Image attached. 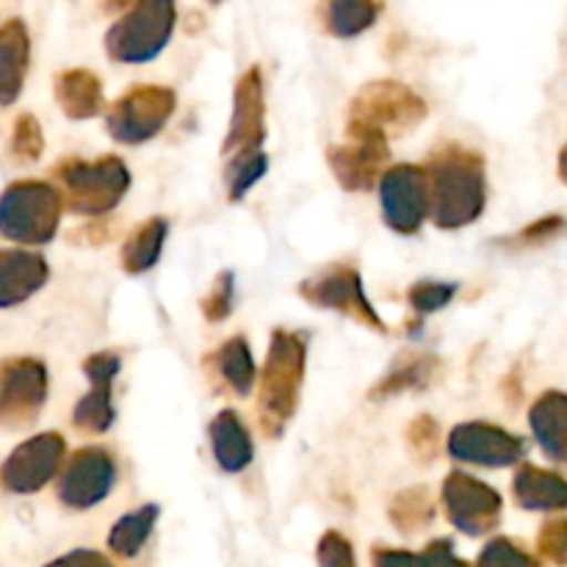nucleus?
<instances>
[{"mask_svg":"<svg viewBox=\"0 0 567 567\" xmlns=\"http://www.w3.org/2000/svg\"><path fill=\"white\" fill-rule=\"evenodd\" d=\"M432 221L441 230H463L474 225L487 205L485 158L476 150L443 144L426 161Z\"/></svg>","mask_w":567,"mask_h":567,"instance_id":"obj_1","label":"nucleus"},{"mask_svg":"<svg viewBox=\"0 0 567 567\" xmlns=\"http://www.w3.org/2000/svg\"><path fill=\"white\" fill-rule=\"evenodd\" d=\"M305 365H308V336L277 327L271 332L258 388V421L264 435L271 441H277L297 415Z\"/></svg>","mask_w":567,"mask_h":567,"instance_id":"obj_2","label":"nucleus"},{"mask_svg":"<svg viewBox=\"0 0 567 567\" xmlns=\"http://www.w3.org/2000/svg\"><path fill=\"white\" fill-rule=\"evenodd\" d=\"M426 120V100L399 81H371L349 103V136H402Z\"/></svg>","mask_w":567,"mask_h":567,"instance_id":"obj_3","label":"nucleus"},{"mask_svg":"<svg viewBox=\"0 0 567 567\" xmlns=\"http://www.w3.org/2000/svg\"><path fill=\"white\" fill-rule=\"evenodd\" d=\"M53 175L64 188L66 210L78 216L111 214L131 188V172L125 161L116 155H105L97 161H61Z\"/></svg>","mask_w":567,"mask_h":567,"instance_id":"obj_4","label":"nucleus"},{"mask_svg":"<svg viewBox=\"0 0 567 567\" xmlns=\"http://www.w3.org/2000/svg\"><path fill=\"white\" fill-rule=\"evenodd\" d=\"M175 20V0H138L105 31V53L120 64H147L169 44Z\"/></svg>","mask_w":567,"mask_h":567,"instance_id":"obj_5","label":"nucleus"},{"mask_svg":"<svg viewBox=\"0 0 567 567\" xmlns=\"http://www.w3.org/2000/svg\"><path fill=\"white\" fill-rule=\"evenodd\" d=\"M64 194L50 183L20 181L11 183L0 199V233L17 244H50L59 233Z\"/></svg>","mask_w":567,"mask_h":567,"instance_id":"obj_6","label":"nucleus"},{"mask_svg":"<svg viewBox=\"0 0 567 567\" xmlns=\"http://www.w3.org/2000/svg\"><path fill=\"white\" fill-rule=\"evenodd\" d=\"M177 109V94L169 86L142 83L114 100L105 116V131L114 142L136 147L158 136Z\"/></svg>","mask_w":567,"mask_h":567,"instance_id":"obj_7","label":"nucleus"},{"mask_svg":"<svg viewBox=\"0 0 567 567\" xmlns=\"http://www.w3.org/2000/svg\"><path fill=\"white\" fill-rule=\"evenodd\" d=\"M299 297L308 305H313V308L336 310V313L347 316V319L358 321V324L369 327V330L388 332V324L377 313L374 305L369 302V297H365L363 277L352 266L338 264L308 277V280L299 282Z\"/></svg>","mask_w":567,"mask_h":567,"instance_id":"obj_8","label":"nucleus"},{"mask_svg":"<svg viewBox=\"0 0 567 567\" xmlns=\"http://www.w3.org/2000/svg\"><path fill=\"white\" fill-rule=\"evenodd\" d=\"M441 502L449 524L468 537L491 535L502 524L504 502L496 487L465 474V471H452L443 480Z\"/></svg>","mask_w":567,"mask_h":567,"instance_id":"obj_9","label":"nucleus"},{"mask_svg":"<svg viewBox=\"0 0 567 567\" xmlns=\"http://www.w3.org/2000/svg\"><path fill=\"white\" fill-rule=\"evenodd\" d=\"M382 219L399 236H415L432 214L430 177L424 166L399 164L380 181Z\"/></svg>","mask_w":567,"mask_h":567,"instance_id":"obj_10","label":"nucleus"},{"mask_svg":"<svg viewBox=\"0 0 567 567\" xmlns=\"http://www.w3.org/2000/svg\"><path fill=\"white\" fill-rule=\"evenodd\" d=\"M48 402V369L37 358H9L0 374V421L6 430H25Z\"/></svg>","mask_w":567,"mask_h":567,"instance_id":"obj_11","label":"nucleus"},{"mask_svg":"<svg viewBox=\"0 0 567 567\" xmlns=\"http://www.w3.org/2000/svg\"><path fill=\"white\" fill-rule=\"evenodd\" d=\"M449 457L480 468H509L526 457V441L485 421H465L449 432Z\"/></svg>","mask_w":567,"mask_h":567,"instance_id":"obj_12","label":"nucleus"},{"mask_svg":"<svg viewBox=\"0 0 567 567\" xmlns=\"http://www.w3.org/2000/svg\"><path fill=\"white\" fill-rule=\"evenodd\" d=\"M66 441L59 432H42L22 441L3 463V487L17 496H33L53 482L64 463Z\"/></svg>","mask_w":567,"mask_h":567,"instance_id":"obj_13","label":"nucleus"},{"mask_svg":"<svg viewBox=\"0 0 567 567\" xmlns=\"http://www.w3.org/2000/svg\"><path fill=\"white\" fill-rule=\"evenodd\" d=\"M266 142V92L260 66H249L236 83L233 92V116L230 131H227L221 155L227 161L255 155L264 150Z\"/></svg>","mask_w":567,"mask_h":567,"instance_id":"obj_14","label":"nucleus"},{"mask_svg":"<svg viewBox=\"0 0 567 567\" xmlns=\"http://www.w3.org/2000/svg\"><path fill=\"white\" fill-rule=\"evenodd\" d=\"M116 485V463L105 449L86 446L75 452L59 480V502L83 513L111 496Z\"/></svg>","mask_w":567,"mask_h":567,"instance_id":"obj_15","label":"nucleus"},{"mask_svg":"<svg viewBox=\"0 0 567 567\" xmlns=\"http://www.w3.org/2000/svg\"><path fill=\"white\" fill-rule=\"evenodd\" d=\"M391 147L380 136H349V142L327 150V164L347 192H371L385 175Z\"/></svg>","mask_w":567,"mask_h":567,"instance_id":"obj_16","label":"nucleus"},{"mask_svg":"<svg viewBox=\"0 0 567 567\" xmlns=\"http://www.w3.org/2000/svg\"><path fill=\"white\" fill-rule=\"evenodd\" d=\"M122 369V358L116 352H94L92 358L83 360V374L92 382V391L75 404L72 410V424L83 435H103L114 424V380Z\"/></svg>","mask_w":567,"mask_h":567,"instance_id":"obj_17","label":"nucleus"},{"mask_svg":"<svg viewBox=\"0 0 567 567\" xmlns=\"http://www.w3.org/2000/svg\"><path fill=\"white\" fill-rule=\"evenodd\" d=\"M48 280L50 269L42 255L25 252V249L0 252V308L3 310L28 302L33 293L48 286Z\"/></svg>","mask_w":567,"mask_h":567,"instance_id":"obj_18","label":"nucleus"},{"mask_svg":"<svg viewBox=\"0 0 567 567\" xmlns=\"http://www.w3.org/2000/svg\"><path fill=\"white\" fill-rule=\"evenodd\" d=\"M529 426L537 446L551 463L567 468V393L546 391L529 410Z\"/></svg>","mask_w":567,"mask_h":567,"instance_id":"obj_19","label":"nucleus"},{"mask_svg":"<svg viewBox=\"0 0 567 567\" xmlns=\"http://www.w3.org/2000/svg\"><path fill=\"white\" fill-rule=\"evenodd\" d=\"M513 498L526 513H563L567 509V480L557 471L520 465L513 480Z\"/></svg>","mask_w":567,"mask_h":567,"instance_id":"obj_20","label":"nucleus"},{"mask_svg":"<svg viewBox=\"0 0 567 567\" xmlns=\"http://www.w3.org/2000/svg\"><path fill=\"white\" fill-rule=\"evenodd\" d=\"M210 449H214V460L225 474H241L249 468L255 457L252 437L244 426L241 415L236 410H221L214 415L208 426Z\"/></svg>","mask_w":567,"mask_h":567,"instance_id":"obj_21","label":"nucleus"},{"mask_svg":"<svg viewBox=\"0 0 567 567\" xmlns=\"http://www.w3.org/2000/svg\"><path fill=\"white\" fill-rule=\"evenodd\" d=\"M31 64V37L25 22L11 17L0 28V103L11 105L25 86Z\"/></svg>","mask_w":567,"mask_h":567,"instance_id":"obj_22","label":"nucleus"},{"mask_svg":"<svg viewBox=\"0 0 567 567\" xmlns=\"http://www.w3.org/2000/svg\"><path fill=\"white\" fill-rule=\"evenodd\" d=\"M53 94L59 109L64 111V116H70L75 122L97 116L105 103L100 78L92 70H81V66L59 72L53 81Z\"/></svg>","mask_w":567,"mask_h":567,"instance_id":"obj_23","label":"nucleus"},{"mask_svg":"<svg viewBox=\"0 0 567 567\" xmlns=\"http://www.w3.org/2000/svg\"><path fill=\"white\" fill-rule=\"evenodd\" d=\"M166 236H169V221L161 219V216L142 221L122 244V269L127 275H144V271L153 269L164 252Z\"/></svg>","mask_w":567,"mask_h":567,"instance_id":"obj_24","label":"nucleus"},{"mask_svg":"<svg viewBox=\"0 0 567 567\" xmlns=\"http://www.w3.org/2000/svg\"><path fill=\"white\" fill-rule=\"evenodd\" d=\"M319 17L327 33L338 39H352L369 31L380 17L377 0H321Z\"/></svg>","mask_w":567,"mask_h":567,"instance_id":"obj_25","label":"nucleus"},{"mask_svg":"<svg viewBox=\"0 0 567 567\" xmlns=\"http://www.w3.org/2000/svg\"><path fill=\"white\" fill-rule=\"evenodd\" d=\"M161 507L158 504H144V507L133 509V513L122 515L109 532V551L120 559H133L142 554L147 546L150 535H153L155 524H158Z\"/></svg>","mask_w":567,"mask_h":567,"instance_id":"obj_26","label":"nucleus"},{"mask_svg":"<svg viewBox=\"0 0 567 567\" xmlns=\"http://www.w3.org/2000/svg\"><path fill=\"white\" fill-rule=\"evenodd\" d=\"M435 371L437 358H432V354H408V358L399 360V363L388 371L385 380L371 391V399H388L404 391H421V388L430 385Z\"/></svg>","mask_w":567,"mask_h":567,"instance_id":"obj_27","label":"nucleus"},{"mask_svg":"<svg viewBox=\"0 0 567 567\" xmlns=\"http://www.w3.org/2000/svg\"><path fill=\"white\" fill-rule=\"evenodd\" d=\"M216 365H219L221 380L227 382V388H230L233 393H238V396H249L258 371H255V360H252V352H249L247 338L244 336L227 338V341L221 343L219 354H216Z\"/></svg>","mask_w":567,"mask_h":567,"instance_id":"obj_28","label":"nucleus"},{"mask_svg":"<svg viewBox=\"0 0 567 567\" xmlns=\"http://www.w3.org/2000/svg\"><path fill=\"white\" fill-rule=\"evenodd\" d=\"M388 515H391V524L399 532L415 535V532H424L432 526V520H435V504H432L426 487H408V491L396 493Z\"/></svg>","mask_w":567,"mask_h":567,"instance_id":"obj_29","label":"nucleus"},{"mask_svg":"<svg viewBox=\"0 0 567 567\" xmlns=\"http://www.w3.org/2000/svg\"><path fill=\"white\" fill-rule=\"evenodd\" d=\"M266 169H269V155H266L264 150L255 155H241V158L227 161V197H230L233 203L244 199V194L266 175Z\"/></svg>","mask_w":567,"mask_h":567,"instance_id":"obj_30","label":"nucleus"},{"mask_svg":"<svg viewBox=\"0 0 567 567\" xmlns=\"http://www.w3.org/2000/svg\"><path fill=\"white\" fill-rule=\"evenodd\" d=\"M454 297H457V282H443V280H421L408 291L410 308H413L419 316L437 313V310L446 308Z\"/></svg>","mask_w":567,"mask_h":567,"instance_id":"obj_31","label":"nucleus"},{"mask_svg":"<svg viewBox=\"0 0 567 567\" xmlns=\"http://www.w3.org/2000/svg\"><path fill=\"white\" fill-rule=\"evenodd\" d=\"M476 567H543L540 559L518 546L509 537H496L476 557Z\"/></svg>","mask_w":567,"mask_h":567,"instance_id":"obj_32","label":"nucleus"},{"mask_svg":"<svg viewBox=\"0 0 567 567\" xmlns=\"http://www.w3.org/2000/svg\"><path fill=\"white\" fill-rule=\"evenodd\" d=\"M11 153L22 164H33L39 161V155L44 153V136L42 127H39L37 116L33 114H20L14 122V131H11Z\"/></svg>","mask_w":567,"mask_h":567,"instance_id":"obj_33","label":"nucleus"},{"mask_svg":"<svg viewBox=\"0 0 567 567\" xmlns=\"http://www.w3.org/2000/svg\"><path fill=\"white\" fill-rule=\"evenodd\" d=\"M408 449L413 460L430 465L441 454V430L432 415H419L408 430Z\"/></svg>","mask_w":567,"mask_h":567,"instance_id":"obj_34","label":"nucleus"},{"mask_svg":"<svg viewBox=\"0 0 567 567\" xmlns=\"http://www.w3.org/2000/svg\"><path fill=\"white\" fill-rule=\"evenodd\" d=\"M233 305H236V275L221 271V275H216L208 297H203V302H199V310L210 324H219L233 313Z\"/></svg>","mask_w":567,"mask_h":567,"instance_id":"obj_35","label":"nucleus"},{"mask_svg":"<svg viewBox=\"0 0 567 567\" xmlns=\"http://www.w3.org/2000/svg\"><path fill=\"white\" fill-rule=\"evenodd\" d=\"M316 563L319 567H358V557H354V548L341 532L330 529L321 535L319 548H316Z\"/></svg>","mask_w":567,"mask_h":567,"instance_id":"obj_36","label":"nucleus"},{"mask_svg":"<svg viewBox=\"0 0 567 567\" xmlns=\"http://www.w3.org/2000/svg\"><path fill=\"white\" fill-rule=\"evenodd\" d=\"M537 551L548 563L567 567V518H551L540 526L537 535Z\"/></svg>","mask_w":567,"mask_h":567,"instance_id":"obj_37","label":"nucleus"},{"mask_svg":"<svg viewBox=\"0 0 567 567\" xmlns=\"http://www.w3.org/2000/svg\"><path fill=\"white\" fill-rule=\"evenodd\" d=\"M563 233H567L565 216H543L535 225L524 227V230L513 238V244H518V247H535V244L554 241V238H559Z\"/></svg>","mask_w":567,"mask_h":567,"instance_id":"obj_38","label":"nucleus"},{"mask_svg":"<svg viewBox=\"0 0 567 567\" xmlns=\"http://www.w3.org/2000/svg\"><path fill=\"white\" fill-rule=\"evenodd\" d=\"M419 567H471L465 559L454 554V543L449 537L432 540L424 551L419 554Z\"/></svg>","mask_w":567,"mask_h":567,"instance_id":"obj_39","label":"nucleus"},{"mask_svg":"<svg viewBox=\"0 0 567 567\" xmlns=\"http://www.w3.org/2000/svg\"><path fill=\"white\" fill-rule=\"evenodd\" d=\"M44 567H114L105 554L94 551V548H75V551L64 554V557L53 559Z\"/></svg>","mask_w":567,"mask_h":567,"instance_id":"obj_40","label":"nucleus"},{"mask_svg":"<svg viewBox=\"0 0 567 567\" xmlns=\"http://www.w3.org/2000/svg\"><path fill=\"white\" fill-rule=\"evenodd\" d=\"M371 565L374 567H419V557L404 548H385L377 546L371 551Z\"/></svg>","mask_w":567,"mask_h":567,"instance_id":"obj_41","label":"nucleus"},{"mask_svg":"<svg viewBox=\"0 0 567 567\" xmlns=\"http://www.w3.org/2000/svg\"><path fill=\"white\" fill-rule=\"evenodd\" d=\"M138 0H103V6L109 11H120V9H133Z\"/></svg>","mask_w":567,"mask_h":567,"instance_id":"obj_42","label":"nucleus"},{"mask_svg":"<svg viewBox=\"0 0 567 567\" xmlns=\"http://www.w3.org/2000/svg\"><path fill=\"white\" fill-rule=\"evenodd\" d=\"M557 169H559V181L565 183L567 186V144L563 150H559V164H557Z\"/></svg>","mask_w":567,"mask_h":567,"instance_id":"obj_43","label":"nucleus"},{"mask_svg":"<svg viewBox=\"0 0 567 567\" xmlns=\"http://www.w3.org/2000/svg\"><path fill=\"white\" fill-rule=\"evenodd\" d=\"M210 6H219V3H225V0H208Z\"/></svg>","mask_w":567,"mask_h":567,"instance_id":"obj_44","label":"nucleus"}]
</instances>
